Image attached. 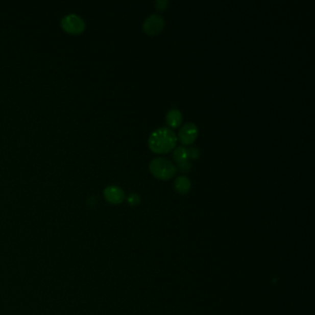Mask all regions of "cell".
<instances>
[{"instance_id": "obj_13", "label": "cell", "mask_w": 315, "mask_h": 315, "mask_svg": "<svg viewBox=\"0 0 315 315\" xmlns=\"http://www.w3.org/2000/svg\"><path fill=\"white\" fill-rule=\"evenodd\" d=\"M167 4H168V1H166V0H157L155 2V8L157 10H165Z\"/></svg>"}, {"instance_id": "obj_11", "label": "cell", "mask_w": 315, "mask_h": 315, "mask_svg": "<svg viewBox=\"0 0 315 315\" xmlns=\"http://www.w3.org/2000/svg\"><path fill=\"white\" fill-rule=\"evenodd\" d=\"M188 156H189V158H191V159L198 158L200 156L199 148L194 147V146L189 147V149H188Z\"/></svg>"}, {"instance_id": "obj_2", "label": "cell", "mask_w": 315, "mask_h": 315, "mask_svg": "<svg viewBox=\"0 0 315 315\" xmlns=\"http://www.w3.org/2000/svg\"><path fill=\"white\" fill-rule=\"evenodd\" d=\"M151 173L160 180H169L176 173V166L171 161L164 157H156L151 161Z\"/></svg>"}, {"instance_id": "obj_4", "label": "cell", "mask_w": 315, "mask_h": 315, "mask_svg": "<svg viewBox=\"0 0 315 315\" xmlns=\"http://www.w3.org/2000/svg\"><path fill=\"white\" fill-rule=\"evenodd\" d=\"M197 135H198V128L192 122L185 123L184 125L180 127L179 131V139L185 146L191 144L197 138Z\"/></svg>"}, {"instance_id": "obj_5", "label": "cell", "mask_w": 315, "mask_h": 315, "mask_svg": "<svg viewBox=\"0 0 315 315\" xmlns=\"http://www.w3.org/2000/svg\"><path fill=\"white\" fill-rule=\"evenodd\" d=\"M61 25L64 29L71 34L81 33L84 29V21L78 15L69 14L65 16L62 19Z\"/></svg>"}, {"instance_id": "obj_9", "label": "cell", "mask_w": 315, "mask_h": 315, "mask_svg": "<svg viewBox=\"0 0 315 315\" xmlns=\"http://www.w3.org/2000/svg\"><path fill=\"white\" fill-rule=\"evenodd\" d=\"M173 158L177 163L180 162V161L188 160L189 159L188 149L186 147H183V146L177 147L173 152Z\"/></svg>"}, {"instance_id": "obj_8", "label": "cell", "mask_w": 315, "mask_h": 315, "mask_svg": "<svg viewBox=\"0 0 315 315\" xmlns=\"http://www.w3.org/2000/svg\"><path fill=\"white\" fill-rule=\"evenodd\" d=\"M190 180L185 176L178 177L174 181L175 189L180 194L187 193L190 189Z\"/></svg>"}, {"instance_id": "obj_10", "label": "cell", "mask_w": 315, "mask_h": 315, "mask_svg": "<svg viewBox=\"0 0 315 315\" xmlns=\"http://www.w3.org/2000/svg\"><path fill=\"white\" fill-rule=\"evenodd\" d=\"M191 168V164L189 162V159L188 160L180 161L177 163V166H176V169L179 170L180 172H188L189 169Z\"/></svg>"}, {"instance_id": "obj_1", "label": "cell", "mask_w": 315, "mask_h": 315, "mask_svg": "<svg viewBox=\"0 0 315 315\" xmlns=\"http://www.w3.org/2000/svg\"><path fill=\"white\" fill-rule=\"evenodd\" d=\"M178 138L174 131L169 128H159L151 133L148 146L151 150L157 154L170 152L177 144Z\"/></svg>"}, {"instance_id": "obj_6", "label": "cell", "mask_w": 315, "mask_h": 315, "mask_svg": "<svg viewBox=\"0 0 315 315\" xmlns=\"http://www.w3.org/2000/svg\"><path fill=\"white\" fill-rule=\"evenodd\" d=\"M106 199L111 204H120L125 199V193L123 189L117 186H108L104 191Z\"/></svg>"}, {"instance_id": "obj_12", "label": "cell", "mask_w": 315, "mask_h": 315, "mask_svg": "<svg viewBox=\"0 0 315 315\" xmlns=\"http://www.w3.org/2000/svg\"><path fill=\"white\" fill-rule=\"evenodd\" d=\"M140 201H141V198L138 194L131 193L128 197V202L131 205H137V204H140Z\"/></svg>"}, {"instance_id": "obj_7", "label": "cell", "mask_w": 315, "mask_h": 315, "mask_svg": "<svg viewBox=\"0 0 315 315\" xmlns=\"http://www.w3.org/2000/svg\"><path fill=\"white\" fill-rule=\"evenodd\" d=\"M165 120L166 123L168 124V126L172 128H177L180 126L181 122H182V115L180 113L179 109L177 108H172L169 111L167 112L166 116H165Z\"/></svg>"}, {"instance_id": "obj_3", "label": "cell", "mask_w": 315, "mask_h": 315, "mask_svg": "<svg viewBox=\"0 0 315 315\" xmlns=\"http://www.w3.org/2000/svg\"><path fill=\"white\" fill-rule=\"evenodd\" d=\"M164 25H165V21L160 15L152 14L146 18L142 27L146 34L155 35L160 33L164 28Z\"/></svg>"}]
</instances>
